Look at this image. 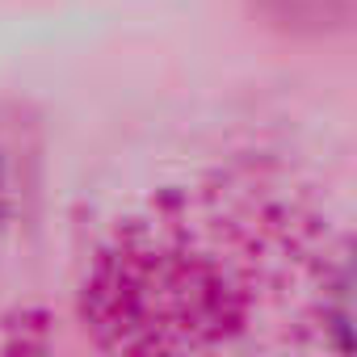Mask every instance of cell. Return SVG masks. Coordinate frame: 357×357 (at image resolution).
Returning a JSON list of instances; mask_svg holds the SVG:
<instances>
[{
	"instance_id": "cell-1",
	"label": "cell",
	"mask_w": 357,
	"mask_h": 357,
	"mask_svg": "<svg viewBox=\"0 0 357 357\" xmlns=\"http://www.w3.org/2000/svg\"><path fill=\"white\" fill-rule=\"evenodd\" d=\"M332 328L340 332V344H344V349H357V261L349 265V273H344L340 286H336V298H332Z\"/></svg>"
},
{
	"instance_id": "cell-2",
	"label": "cell",
	"mask_w": 357,
	"mask_h": 357,
	"mask_svg": "<svg viewBox=\"0 0 357 357\" xmlns=\"http://www.w3.org/2000/svg\"><path fill=\"white\" fill-rule=\"evenodd\" d=\"M0 219H5V181H0Z\"/></svg>"
}]
</instances>
